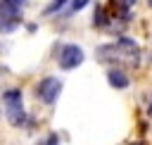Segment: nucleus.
<instances>
[{
    "mask_svg": "<svg viewBox=\"0 0 152 145\" xmlns=\"http://www.w3.org/2000/svg\"><path fill=\"white\" fill-rule=\"evenodd\" d=\"M95 57L100 62H128V64H138L140 59V45L128 38L121 36L116 43H104L95 50Z\"/></svg>",
    "mask_w": 152,
    "mask_h": 145,
    "instance_id": "f257e3e1",
    "label": "nucleus"
},
{
    "mask_svg": "<svg viewBox=\"0 0 152 145\" xmlns=\"http://www.w3.org/2000/svg\"><path fill=\"white\" fill-rule=\"evenodd\" d=\"M2 107H5V116L7 121L19 128L26 124V109H24V97H21V90L19 88H10L2 93Z\"/></svg>",
    "mask_w": 152,
    "mask_h": 145,
    "instance_id": "f03ea898",
    "label": "nucleus"
},
{
    "mask_svg": "<svg viewBox=\"0 0 152 145\" xmlns=\"http://www.w3.org/2000/svg\"><path fill=\"white\" fill-rule=\"evenodd\" d=\"M24 0H0V31L10 33L17 29Z\"/></svg>",
    "mask_w": 152,
    "mask_h": 145,
    "instance_id": "7ed1b4c3",
    "label": "nucleus"
},
{
    "mask_svg": "<svg viewBox=\"0 0 152 145\" xmlns=\"http://www.w3.org/2000/svg\"><path fill=\"white\" fill-rule=\"evenodd\" d=\"M83 59H86V55H83V48H81V45H76V43H66V45L59 48V55H57V64H59V69L71 71V69H76L78 64H83Z\"/></svg>",
    "mask_w": 152,
    "mask_h": 145,
    "instance_id": "20e7f679",
    "label": "nucleus"
},
{
    "mask_svg": "<svg viewBox=\"0 0 152 145\" xmlns=\"http://www.w3.org/2000/svg\"><path fill=\"white\" fill-rule=\"evenodd\" d=\"M59 93H62V81L57 76H45L36 86V95H38V100L43 105H55L57 97H59Z\"/></svg>",
    "mask_w": 152,
    "mask_h": 145,
    "instance_id": "39448f33",
    "label": "nucleus"
},
{
    "mask_svg": "<svg viewBox=\"0 0 152 145\" xmlns=\"http://www.w3.org/2000/svg\"><path fill=\"white\" fill-rule=\"evenodd\" d=\"M107 81H109V86L116 88V90H124V88H128V83H131V78L126 76V71L119 69V67H112V69L107 71Z\"/></svg>",
    "mask_w": 152,
    "mask_h": 145,
    "instance_id": "423d86ee",
    "label": "nucleus"
},
{
    "mask_svg": "<svg viewBox=\"0 0 152 145\" xmlns=\"http://www.w3.org/2000/svg\"><path fill=\"white\" fill-rule=\"evenodd\" d=\"M66 2H69V0H52V2L45 7V14H55V12H59V10H62Z\"/></svg>",
    "mask_w": 152,
    "mask_h": 145,
    "instance_id": "0eeeda50",
    "label": "nucleus"
},
{
    "mask_svg": "<svg viewBox=\"0 0 152 145\" xmlns=\"http://www.w3.org/2000/svg\"><path fill=\"white\" fill-rule=\"evenodd\" d=\"M90 0H71V7H69V14H74V12H78V10H83L86 5H88Z\"/></svg>",
    "mask_w": 152,
    "mask_h": 145,
    "instance_id": "6e6552de",
    "label": "nucleus"
},
{
    "mask_svg": "<svg viewBox=\"0 0 152 145\" xmlns=\"http://www.w3.org/2000/svg\"><path fill=\"white\" fill-rule=\"evenodd\" d=\"M38 145H59V135H57V133H50V135H48V138H43Z\"/></svg>",
    "mask_w": 152,
    "mask_h": 145,
    "instance_id": "1a4fd4ad",
    "label": "nucleus"
},
{
    "mask_svg": "<svg viewBox=\"0 0 152 145\" xmlns=\"http://www.w3.org/2000/svg\"><path fill=\"white\" fill-rule=\"evenodd\" d=\"M116 5H119V7L124 10V12H128V10H131V7L135 5V0H116Z\"/></svg>",
    "mask_w": 152,
    "mask_h": 145,
    "instance_id": "9d476101",
    "label": "nucleus"
},
{
    "mask_svg": "<svg viewBox=\"0 0 152 145\" xmlns=\"http://www.w3.org/2000/svg\"><path fill=\"white\" fill-rule=\"evenodd\" d=\"M147 116H152V100H150V107H147Z\"/></svg>",
    "mask_w": 152,
    "mask_h": 145,
    "instance_id": "9b49d317",
    "label": "nucleus"
},
{
    "mask_svg": "<svg viewBox=\"0 0 152 145\" xmlns=\"http://www.w3.org/2000/svg\"><path fill=\"white\" fill-rule=\"evenodd\" d=\"M150 7H152V0H150Z\"/></svg>",
    "mask_w": 152,
    "mask_h": 145,
    "instance_id": "f8f14e48",
    "label": "nucleus"
}]
</instances>
